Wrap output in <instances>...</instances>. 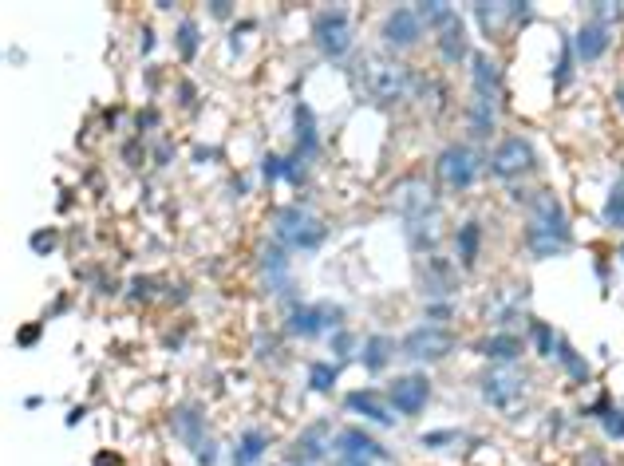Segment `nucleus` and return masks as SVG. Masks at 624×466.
Segmentation results:
<instances>
[{"label": "nucleus", "mask_w": 624, "mask_h": 466, "mask_svg": "<svg viewBox=\"0 0 624 466\" xmlns=\"http://www.w3.org/2000/svg\"><path fill=\"white\" fill-rule=\"evenodd\" d=\"M526 241L538 257H549V253H561L569 245V222H565V210L553 194H534L530 202V230H526Z\"/></svg>", "instance_id": "obj_1"}, {"label": "nucleus", "mask_w": 624, "mask_h": 466, "mask_svg": "<svg viewBox=\"0 0 624 466\" xmlns=\"http://www.w3.org/2000/svg\"><path fill=\"white\" fill-rule=\"evenodd\" d=\"M360 83L368 91V99L376 103H395L411 91V68H403L399 60L388 56H368L364 68H360Z\"/></svg>", "instance_id": "obj_2"}, {"label": "nucleus", "mask_w": 624, "mask_h": 466, "mask_svg": "<svg viewBox=\"0 0 624 466\" xmlns=\"http://www.w3.org/2000/svg\"><path fill=\"white\" fill-rule=\"evenodd\" d=\"M399 352L407 360H419V364H435V360H447L455 352V336L443 328V324H419L411 328L403 340H399Z\"/></svg>", "instance_id": "obj_3"}, {"label": "nucleus", "mask_w": 624, "mask_h": 466, "mask_svg": "<svg viewBox=\"0 0 624 466\" xmlns=\"http://www.w3.org/2000/svg\"><path fill=\"white\" fill-rule=\"evenodd\" d=\"M312 40L328 60H344L352 52V20L348 12H320L312 24Z\"/></svg>", "instance_id": "obj_4"}, {"label": "nucleus", "mask_w": 624, "mask_h": 466, "mask_svg": "<svg viewBox=\"0 0 624 466\" xmlns=\"http://www.w3.org/2000/svg\"><path fill=\"white\" fill-rule=\"evenodd\" d=\"M435 174H439L451 190H470L474 178H478V158H474V151L463 147V143H451V147H443V155L435 162Z\"/></svg>", "instance_id": "obj_5"}, {"label": "nucleus", "mask_w": 624, "mask_h": 466, "mask_svg": "<svg viewBox=\"0 0 624 466\" xmlns=\"http://www.w3.org/2000/svg\"><path fill=\"white\" fill-rule=\"evenodd\" d=\"M395 210L407 226H419L423 218L435 214V190L423 182V178H407L395 186Z\"/></svg>", "instance_id": "obj_6"}, {"label": "nucleus", "mask_w": 624, "mask_h": 466, "mask_svg": "<svg viewBox=\"0 0 624 466\" xmlns=\"http://www.w3.org/2000/svg\"><path fill=\"white\" fill-rule=\"evenodd\" d=\"M277 237L293 249H316L328 237V230L316 218H309L305 210H281L277 214Z\"/></svg>", "instance_id": "obj_7"}, {"label": "nucleus", "mask_w": 624, "mask_h": 466, "mask_svg": "<svg viewBox=\"0 0 624 466\" xmlns=\"http://www.w3.org/2000/svg\"><path fill=\"white\" fill-rule=\"evenodd\" d=\"M380 36H384V44H388V48H399V52L415 48V44L423 40V20H419L415 4H411V8H391L388 16H384Z\"/></svg>", "instance_id": "obj_8"}, {"label": "nucleus", "mask_w": 624, "mask_h": 466, "mask_svg": "<svg viewBox=\"0 0 624 466\" xmlns=\"http://www.w3.org/2000/svg\"><path fill=\"white\" fill-rule=\"evenodd\" d=\"M530 166H534V147L526 139H518V135L502 139L494 158H490V174L494 178H522Z\"/></svg>", "instance_id": "obj_9"}, {"label": "nucleus", "mask_w": 624, "mask_h": 466, "mask_svg": "<svg viewBox=\"0 0 624 466\" xmlns=\"http://www.w3.org/2000/svg\"><path fill=\"white\" fill-rule=\"evenodd\" d=\"M388 399L399 415H423V407H427V399H431V380L419 376V372L399 376V380L391 384Z\"/></svg>", "instance_id": "obj_10"}, {"label": "nucleus", "mask_w": 624, "mask_h": 466, "mask_svg": "<svg viewBox=\"0 0 624 466\" xmlns=\"http://www.w3.org/2000/svg\"><path fill=\"white\" fill-rule=\"evenodd\" d=\"M174 431H178V439L198 455V463L202 466H214V443H206L202 439V431H206V419L198 415V407H182L178 415H174Z\"/></svg>", "instance_id": "obj_11"}, {"label": "nucleus", "mask_w": 624, "mask_h": 466, "mask_svg": "<svg viewBox=\"0 0 624 466\" xmlns=\"http://www.w3.org/2000/svg\"><path fill=\"white\" fill-rule=\"evenodd\" d=\"M344 312L336 309V305H297V309L289 312V332L293 336H320L328 324H336Z\"/></svg>", "instance_id": "obj_12"}, {"label": "nucleus", "mask_w": 624, "mask_h": 466, "mask_svg": "<svg viewBox=\"0 0 624 466\" xmlns=\"http://www.w3.org/2000/svg\"><path fill=\"white\" fill-rule=\"evenodd\" d=\"M482 395H486V403H494V407H510V403H518V399L526 395V380H522L518 372H490V376L482 380Z\"/></svg>", "instance_id": "obj_13"}, {"label": "nucleus", "mask_w": 624, "mask_h": 466, "mask_svg": "<svg viewBox=\"0 0 624 466\" xmlns=\"http://www.w3.org/2000/svg\"><path fill=\"white\" fill-rule=\"evenodd\" d=\"M435 32H439V52H443L451 64H463V56H467V28H463V16H459V12L447 16Z\"/></svg>", "instance_id": "obj_14"}, {"label": "nucleus", "mask_w": 624, "mask_h": 466, "mask_svg": "<svg viewBox=\"0 0 624 466\" xmlns=\"http://www.w3.org/2000/svg\"><path fill=\"white\" fill-rule=\"evenodd\" d=\"M336 455H364V459H388V451L360 427H344L336 435Z\"/></svg>", "instance_id": "obj_15"}, {"label": "nucleus", "mask_w": 624, "mask_h": 466, "mask_svg": "<svg viewBox=\"0 0 624 466\" xmlns=\"http://www.w3.org/2000/svg\"><path fill=\"white\" fill-rule=\"evenodd\" d=\"M605 48H609V28H605L601 20H589V24L577 32V56H581L585 64H593V60L605 56Z\"/></svg>", "instance_id": "obj_16"}, {"label": "nucleus", "mask_w": 624, "mask_h": 466, "mask_svg": "<svg viewBox=\"0 0 624 466\" xmlns=\"http://www.w3.org/2000/svg\"><path fill=\"white\" fill-rule=\"evenodd\" d=\"M470 64H474V103L498 107V103H494V99H498V68L490 64V56H474Z\"/></svg>", "instance_id": "obj_17"}, {"label": "nucleus", "mask_w": 624, "mask_h": 466, "mask_svg": "<svg viewBox=\"0 0 624 466\" xmlns=\"http://www.w3.org/2000/svg\"><path fill=\"white\" fill-rule=\"evenodd\" d=\"M348 407H352L356 415L380 423V427H391V423H395V419H391V407L376 395V391H352V395H348Z\"/></svg>", "instance_id": "obj_18"}, {"label": "nucleus", "mask_w": 624, "mask_h": 466, "mask_svg": "<svg viewBox=\"0 0 624 466\" xmlns=\"http://www.w3.org/2000/svg\"><path fill=\"white\" fill-rule=\"evenodd\" d=\"M265 447H269V439H265V431H257V427H249L241 439H237V451H234V466H257L261 463V455H265Z\"/></svg>", "instance_id": "obj_19"}, {"label": "nucleus", "mask_w": 624, "mask_h": 466, "mask_svg": "<svg viewBox=\"0 0 624 466\" xmlns=\"http://www.w3.org/2000/svg\"><path fill=\"white\" fill-rule=\"evenodd\" d=\"M364 368L368 372H384L388 368V360H391V340L388 336H368V344H364Z\"/></svg>", "instance_id": "obj_20"}, {"label": "nucleus", "mask_w": 624, "mask_h": 466, "mask_svg": "<svg viewBox=\"0 0 624 466\" xmlns=\"http://www.w3.org/2000/svg\"><path fill=\"white\" fill-rule=\"evenodd\" d=\"M423 277H427V297L431 301H439V297L451 293V273H447V265L439 257H431V265L423 269Z\"/></svg>", "instance_id": "obj_21"}, {"label": "nucleus", "mask_w": 624, "mask_h": 466, "mask_svg": "<svg viewBox=\"0 0 624 466\" xmlns=\"http://www.w3.org/2000/svg\"><path fill=\"white\" fill-rule=\"evenodd\" d=\"M482 352H486L490 360H502V364H510V360H518V352H522V340H518V336H506V332H498L494 340H486V344H482Z\"/></svg>", "instance_id": "obj_22"}, {"label": "nucleus", "mask_w": 624, "mask_h": 466, "mask_svg": "<svg viewBox=\"0 0 624 466\" xmlns=\"http://www.w3.org/2000/svg\"><path fill=\"white\" fill-rule=\"evenodd\" d=\"M297 147L301 155H316V123H312V111L309 107H297Z\"/></svg>", "instance_id": "obj_23"}, {"label": "nucleus", "mask_w": 624, "mask_h": 466, "mask_svg": "<svg viewBox=\"0 0 624 466\" xmlns=\"http://www.w3.org/2000/svg\"><path fill=\"white\" fill-rule=\"evenodd\" d=\"M174 44H178V56L182 60H194L198 56V24L194 20H182L178 32H174Z\"/></svg>", "instance_id": "obj_24"}, {"label": "nucleus", "mask_w": 624, "mask_h": 466, "mask_svg": "<svg viewBox=\"0 0 624 466\" xmlns=\"http://www.w3.org/2000/svg\"><path fill=\"white\" fill-rule=\"evenodd\" d=\"M340 380V364H309V388L312 391H332Z\"/></svg>", "instance_id": "obj_25"}, {"label": "nucleus", "mask_w": 624, "mask_h": 466, "mask_svg": "<svg viewBox=\"0 0 624 466\" xmlns=\"http://www.w3.org/2000/svg\"><path fill=\"white\" fill-rule=\"evenodd\" d=\"M474 253H478V222H467L459 230V257H463V265L474 261Z\"/></svg>", "instance_id": "obj_26"}, {"label": "nucleus", "mask_w": 624, "mask_h": 466, "mask_svg": "<svg viewBox=\"0 0 624 466\" xmlns=\"http://www.w3.org/2000/svg\"><path fill=\"white\" fill-rule=\"evenodd\" d=\"M605 222H609L613 230H624V190H613V198H609V206H605Z\"/></svg>", "instance_id": "obj_27"}, {"label": "nucleus", "mask_w": 624, "mask_h": 466, "mask_svg": "<svg viewBox=\"0 0 624 466\" xmlns=\"http://www.w3.org/2000/svg\"><path fill=\"white\" fill-rule=\"evenodd\" d=\"M557 348H561V364H565V368H569V372H573L577 380H585V376H589V364H581V360H577V352H573V348H569L565 340H561Z\"/></svg>", "instance_id": "obj_28"}, {"label": "nucleus", "mask_w": 624, "mask_h": 466, "mask_svg": "<svg viewBox=\"0 0 624 466\" xmlns=\"http://www.w3.org/2000/svg\"><path fill=\"white\" fill-rule=\"evenodd\" d=\"M320 439H324V427H312L309 435H301V443H297V447H301L309 459H316V455H324V443H320Z\"/></svg>", "instance_id": "obj_29"}, {"label": "nucleus", "mask_w": 624, "mask_h": 466, "mask_svg": "<svg viewBox=\"0 0 624 466\" xmlns=\"http://www.w3.org/2000/svg\"><path fill=\"white\" fill-rule=\"evenodd\" d=\"M534 340H538V352L542 356H553V332H549L546 324H534Z\"/></svg>", "instance_id": "obj_30"}, {"label": "nucleus", "mask_w": 624, "mask_h": 466, "mask_svg": "<svg viewBox=\"0 0 624 466\" xmlns=\"http://www.w3.org/2000/svg\"><path fill=\"white\" fill-rule=\"evenodd\" d=\"M605 431L613 439H624V411H605Z\"/></svg>", "instance_id": "obj_31"}, {"label": "nucleus", "mask_w": 624, "mask_h": 466, "mask_svg": "<svg viewBox=\"0 0 624 466\" xmlns=\"http://www.w3.org/2000/svg\"><path fill=\"white\" fill-rule=\"evenodd\" d=\"M56 241H60L56 233H36V237H32V249H36V253H48V249H56Z\"/></svg>", "instance_id": "obj_32"}, {"label": "nucleus", "mask_w": 624, "mask_h": 466, "mask_svg": "<svg viewBox=\"0 0 624 466\" xmlns=\"http://www.w3.org/2000/svg\"><path fill=\"white\" fill-rule=\"evenodd\" d=\"M336 466H372L364 455H336Z\"/></svg>", "instance_id": "obj_33"}, {"label": "nucleus", "mask_w": 624, "mask_h": 466, "mask_svg": "<svg viewBox=\"0 0 624 466\" xmlns=\"http://www.w3.org/2000/svg\"><path fill=\"white\" fill-rule=\"evenodd\" d=\"M332 348H336V352H348V348H352V336H348V332L332 336Z\"/></svg>", "instance_id": "obj_34"}, {"label": "nucleus", "mask_w": 624, "mask_h": 466, "mask_svg": "<svg viewBox=\"0 0 624 466\" xmlns=\"http://www.w3.org/2000/svg\"><path fill=\"white\" fill-rule=\"evenodd\" d=\"M210 8H214V16H222V20L234 12V4H226V0H218V4H210Z\"/></svg>", "instance_id": "obj_35"}, {"label": "nucleus", "mask_w": 624, "mask_h": 466, "mask_svg": "<svg viewBox=\"0 0 624 466\" xmlns=\"http://www.w3.org/2000/svg\"><path fill=\"white\" fill-rule=\"evenodd\" d=\"M36 336H40V328H28L24 336H16V344H24V348H28V344H36Z\"/></svg>", "instance_id": "obj_36"}, {"label": "nucleus", "mask_w": 624, "mask_h": 466, "mask_svg": "<svg viewBox=\"0 0 624 466\" xmlns=\"http://www.w3.org/2000/svg\"><path fill=\"white\" fill-rule=\"evenodd\" d=\"M617 103H621V107H624V87H621V91H617Z\"/></svg>", "instance_id": "obj_37"}]
</instances>
